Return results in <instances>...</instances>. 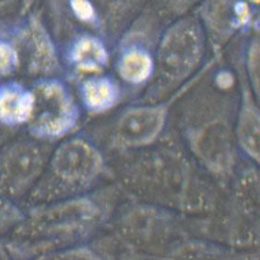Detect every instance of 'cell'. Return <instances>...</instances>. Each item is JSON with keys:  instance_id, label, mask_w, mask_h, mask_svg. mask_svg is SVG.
<instances>
[{"instance_id": "17", "label": "cell", "mask_w": 260, "mask_h": 260, "mask_svg": "<svg viewBox=\"0 0 260 260\" xmlns=\"http://www.w3.org/2000/svg\"><path fill=\"white\" fill-rule=\"evenodd\" d=\"M168 9L177 15H184L199 6L203 0H161Z\"/></svg>"}, {"instance_id": "4", "label": "cell", "mask_w": 260, "mask_h": 260, "mask_svg": "<svg viewBox=\"0 0 260 260\" xmlns=\"http://www.w3.org/2000/svg\"><path fill=\"white\" fill-rule=\"evenodd\" d=\"M39 141L20 140L0 154V199L17 202L37 186L46 157Z\"/></svg>"}, {"instance_id": "12", "label": "cell", "mask_w": 260, "mask_h": 260, "mask_svg": "<svg viewBox=\"0 0 260 260\" xmlns=\"http://www.w3.org/2000/svg\"><path fill=\"white\" fill-rule=\"evenodd\" d=\"M83 107L90 114L111 111L120 102L121 87L110 76L94 75L83 80L79 87Z\"/></svg>"}, {"instance_id": "20", "label": "cell", "mask_w": 260, "mask_h": 260, "mask_svg": "<svg viewBox=\"0 0 260 260\" xmlns=\"http://www.w3.org/2000/svg\"><path fill=\"white\" fill-rule=\"evenodd\" d=\"M9 3H10L9 1H6V0H0V8H1V7H4V6L8 5Z\"/></svg>"}, {"instance_id": "3", "label": "cell", "mask_w": 260, "mask_h": 260, "mask_svg": "<svg viewBox=\"0 0 260 260\" xmlns=\"http://www.w3.org/2000/svg\"><path fill=\"white\" fill-rule=\"evenodd\" d=\"M206 34L197 18L185 17L170 25L160 40L155 63L170 81H181L199 68L205 52Z\"/></svg>"}, {"instance_id": "11", "label": "cell", "mask_w": 260, "mask_h": 260, "mask_svg": "<svg viewBox=\"0 0 260 260\" xmlns=\"http://www.w3.org/2000/svg\"><path fill=\"white\" fill-rule=\"evenodd\" d=\"M31 43L29 71L34 75L49 77L60 69L57 51L42 20L31 17L29 22Z\"/></svg>"}, {"instance_id": "10", "label": "cell", "mask_w": 260, "mask_h": 260, "mask_svg": "<svg viewBox=\"0 0 260 260\" xmlns=\"http://www.w3.org/2000/svg\"><path fill=\"white\" fill-rule=\"evenodd\" d=\"M34 96L32 89L17 81L0 85V123L18 127L29 122L32 113Z\"/></svg>"}, {"instance_id": "15", "label": "cell", "mask_w": 260, "mask_h": 260, "mask_svg": "<svg viewBox=\"0 0 260 260\" xmlns=\"http://www.w3.org/2000/svg\"><path fill=\"white\" fill-rule=\"evenodd\" d=\"M246 72L255 96L259 94V40L255 36L251 41L246 53Z\"/></svg>"}, {"instance_id": "9", "label": "cell", "mask_w": 260, "mask_h": 260, "mask_svg": "<svg viewBox=\"0 0 260 260\" xmlns=\"http://www.w3.org/2000/svg\"><path fill=\"white\" fill-rule=\"evenodd\" d=\"M67 58L77 72L94 75L101 74L110 61L105 43L90 34H79L74 38L68 46Z\"/></svg>"}, {"instance_id": "8", "label": "cell", "mask_w": 260, "mask_h": 260, "mask_svg": "<svg viewBox=\"0 0 260 260\" xmlns=\"http://www.w3.org/2000/svg\"><path fill=\"white\" fill-rule=\"evenodd\" d=\"M116 68L121 80L133 86L143 85L152 77L155 58L142 36L133 34L122 39Z\"/></svg>"}, {"instance_id": "19", "label": "cell", "mask_w": 260, "mask_h": 260, "mask_svg": "<svg viewBox=\"0 0 260 260\" xmlns=\"http://www.w3.org/2000/svg\"><path fill=\"white\" fill-rule=\"evenodd\" d=\"M34 0H23L22 2V13H26L30 9V6L34 4Z\"/></svg>"}, {"instance_id": "16", "label": "cell", "mask_w": 260, "mask_h": 260, "mask_svg": "<svg viewBox=\"0 0 260 260\" xmlns=\"http://www.w3.org/2000/svg\"><path fill=\"white\" fill-rule=\"evenodd\" d=\"M19 64V53L12 44L0 40V77L14 72Z\"/></svg>"}, {"instance_id": "6", "label": "cell", "mask_w": 260, "mask_h": 260, "mask_svg": "<svg viewBox=\"0 0 260 260\" xmlns=\"http://www.w3.org/2000/svg\"><path fill=\"white\" fill-rule=\"evenodd\" d=\"M216 61V58H212L169 102L149 106L134 107L124 111L116 124L117 141L127 147H141L152 144L164 130L172 103L196 84Z\"/></svg>"}, {"instance_id": "1", "label": "cell", "mask_w": 260, "mask_h": 260, "mask_svg": "<svg viewBox=\"0 0 260 260\" xmlns=\"http://www.w3.org/2000/svg\"><path fill=\"white\" fill-rule=\"evenodd\" d=\"M101 214V208L89 197L31 208L22 212L15 229L19 238L29 240L5 242L4 252L15 258L48 254L55 239L86 231L98 222Z\"/></svg>"}, {"instance_id": "5", "label": "cell", "mask_w": 260, "mask_h": 260, "mask_svg": "<svg viewBox=\"0 0 260 260\" xmlns=\"http://www.w3.org/2000/svg\"><path fill=\"white\" fill-rule=\"evenodd\" d=\"M258 0H203L198 6V19L211 42L214 56L236 35L251 28Z\"/></svg>"}, {"instance_id": "2", "label": "cell", "mask_w": 260, "mask_h": 260, "mask_svg": "<svg viewBox=\"0 0 260 260\" xmlns=\"http://www.w3.org/2000/svg\"><path fill=\"white\" fill-rule=\"evenodd\" d=\"M34 104L28 125L29 135L40 142L63 139L79 121L80 111L67 85L43 77L32 88Z\"/></svg>"}, {"instance_id": "14", "label": "cell", "mask_w": 260, "mask_h": 260, "mask_svg": "<svg viewBox=\"0 0 260 260\" xmlns=\"http://www.w3.org/2000/svg\"><path fill=\"white\" fill-rule=\"evenodd\" d=\"M198 141V150L206 164L215 170H223L231 164V144L222 127L205 128Z\"/></svg>"}, {"instance_id": "13", "label": "cell", "mask_w": 260, "mask_h": 260, "mask_svg": "<svg viewBox=\"0 0 260 260\" xmlns=\"http://www.w3.org/2000/svg\"><path fill=\"white\" fill-rule=\"evenodd\" d=\"M246 82L242 87V102L237 119L238 143L246 155L259 162V111Z\"/></svg>"}, {"instance_id": "18", "label": "cell", "mask_w": 260, "mask_h": 260, "mask_svg": "<svg viewBox=\"0 0 260 260\" xmlns=\"http://www.w3.org/2000/svg\"><path fill=\"white\" fill-rule=\"evenodd\" d=\"M52 257L55 258H98L99 256L87 247H75L60 252Z\"/></svg>"}, {"instance_id": "7", "label": "cell", "mask_w": 260, "mask_h": 260, "mask_svg": "<svg viewBox=\"0 0 260 260\" xmlns=\"http://www.w3.org/2000/svg\"><path fill=\"white\" fill-rule=\"evenodd\" d=\"M49 172L59 182L85 187L102 175L105 162L102 152L90 140L75 136L66 140L49 159Z\"/></svg>"}]
</instances>
